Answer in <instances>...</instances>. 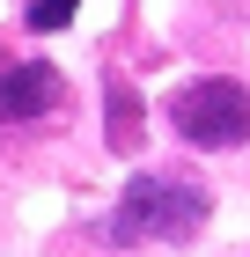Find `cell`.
Segmentation results:
<instances>
[{
	"mask_svg": "<svg viewBox=\"0 0 250 257\" xmlns=\"http://www.w3.org/2000/svg\"><path fill=\"white\" fill-rule=\"evenodd\" d=\"M59 103H66V81H59L52 59L0 66V118H52Z\"/></svg>",
	"mask_w": 250,
	"mask_h": 257,
	"instance_id": "3957f363",
	"label": "cell"
},
{
	"mask_svg": "<svg viewBox=\"0 0 250 257\" xmlns=\"http://www.w3.org/2000/svg\"><path fill=\"white\" fill-rule=\"evenodd\" d=\"M170 125L192 147H243L250 140V88L235 74H199L170 96Z\"/></svg>",
	"mask_w": 250,
	"mask_h": 257,
	"instance_id": "7a4b0ae2",
	"label": "cell"
},
{
	"mask_svg": "<svg viewBox=\"0 0 250 257\" xmlns=\"http://www.w3.org/2000/svg\"><path fill=\"white\" fill-rule=\"evenodd\" d=\"M74 8H81V0H37V8H30V30H66Z\"/></svg>",
	"mask_w": 250,
	"mask_h": 257,
	"instance_id": "5b68a950",
	"label": "cell"
},
{
	"mask_svg": "<svg viewBox=\"0 0 250 257\" xmlns=\"http://www.w3.org/2000/svg\"><path fill=\"white\" fill-rule=\"evenodd\" d=\"M140 133H147V118H140L133 81L103 74V140H111V155H140Z\"/></svg>",
	"mask_w": 250,
	"mask_h": 257,
	"instance_id": "277c9868",
	"label": "cell"
},
{
	"mask_svg": "<svg viewBox=\"0 0 250 257\" xmlns=\"http://www.w3.org/2000/svg\"><path fill=\"white\" fill-rule=\"evenodd\" d=\"M206 213H213L206 184L170 177V169H140L118 198V213L103 220V235L111 242H192L206 228Z\"/></svg>",
	"mask_w": 250,
	"mask_h": 257,
	"instance_id": "6da1fadb",
	"label": "cell"
}]
</instances>
